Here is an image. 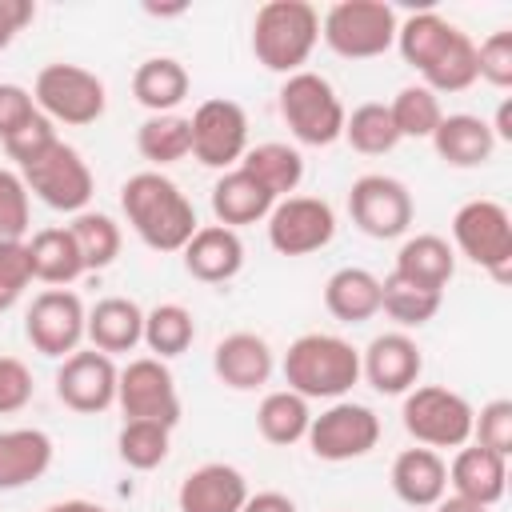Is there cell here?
Returning <instances> with one entry per match:
<instances>
[{
	"label": "cell",
	"instance_id": "1",
	"mask_svg": "<svg viewBox=\"0 0 512 512\" xmlns=\"http://www.w3.org/2000/svg\"><path fill=\"white\" fill-rule=\"evenodd\" d=\"M120 208H124V220L132 224V232L152 252H180L192 240V232L200 228L192 200L180 192L176 180H168L156 168L136 172V176L124 180Z\"/></svg>",
	"mask_w": 512,
	"mask_h": 512
},
{
	"label": "cell",
	"instance_id": "2",
	"mask_svg": "<svg viewBox=\"0 0 512 512\" xmlns=\"http://www.w3.org/2000/svg\"><path fill=\"white\" fill-rule=\"evenodd\" d=\"M284 384L304 400H344L360 384V352L332 332H304L280 360Z\"/></svg>",
	"mask_w": 512,
	"mask_h": 512
},
{
	"label": "cell",
	"instance_id": "3",
	"mask_svg": "<svg viewBox=\"0 0 512 512\" xmlns=\"http://www.w3.org/2000/svg\"><path fill=\"white\" fill-rule=\"evenodd\" d=\"M320 40V12L308 0H268L252 16V52L268 72H304Z\"/></svg>",
	"mask_w": 512,
	"mask_h": 512
},
{
	"label": "cell",
	"instance_id": "4",
	"mask_svg": "<svg viewBox=\"0 0 512 512\" xmlns=\"http://www.w3.org/2000/svg\"><path fill=\"white\" fill-rule=\"evenodd\" d=\"M280 116L288 132L308 148H328L344 136V104L328 76L320 72H292L280 84Z\"/></svg>",
	"mask_w": 512,
	"mask_h": 512
},
{
	"label": "cell",
	"instance_id": "5",
	"mask_svg": "<svg viewBox=\"0 0 512 512\" xmlns=\"http://www.w3.org/2000/svg\"><path fill=\"white\" fill-rule=\"evenodd\" d=\"M472 416L476 408L444 384H416L412 392H404V404H400L404 432L420 448H432V452L464 448L472 440Z\"/></svg>",
	"mask_w": 512,
	"mask_h": 512
},
{
	"label": "cell",
	"instance_id": "6",
	"mask_svg": "<svg viewBox=\"0 0 512 512\" xmlns=\"http://www.w3.org/2000/svg\"><path fill=\"white\" fill-rule=\"evenodd\" d=\"M396 12L384 0H336L320 16L324 44L344 60H372L396 44Z\"/></svg>",
	"mask_w": 512,
	"mask_h": 512
},
{
	"label": "cell",
	"instance_id": "7",
	"mask_svg": "<svg viewBox=\"0 0 512 512\" xmlns=\"http://www.w3.org/2000/svg\"><path fill=\"white\" fill-rule=\"evenodd\" d=\"M452 240L460 256H468L476 268H484L496 284H508L512 276V216L500 200H468L452 216Z\"/></svg>",
	"mask_w": 512,
	"mask_h": 512
},
{
	"label": "cell",
	"instance_id": "8",
	"mask_svg": "<svg viewBox=\"0 0 512 512\" xmlns=\"http://www.w3.org/2000/svg\"><path fill=\"white\" fill-rule=\"evenodd\" d=\"M32 100L40 108V116H48L52 124H68V128H84L92 120L104 116L108 92L104 80L80 64H44L32 80Z\"/></svg>",
	"mask_w": 512,
	"mask_h": 512
},
{
	"label": "cell",
	"instance_id": "9",
	"mask_svg": "<svg viewBox=\"0 0 512 512\" xmlns=\"http://www.w3.org/2000/svg\"><path fill=\"white\" fill-rule=\"evenodd\" d=\"M20 180H24L28 196H36L40 204H48L52 212H72V216L84 212L88 200H92V192H96V180H92L88 160L72 144H64V140H56L48 152H40L32 164H24L20 168Z\"/></svg>",
	"mask_w": 512,
	"mask_h": 512
},
{
	"label": "cell",
	"instance_id": "10",
	"mask_svg": "<svg viewBox=\"0 0 512 512\" xmlns=\"http://www.w3.org/2000/svg\"><path fill=\"white\" fill-rule=\"evenodd\" d=\"M304 440H308L316 460H328V464L360 460L380 444V416L368 404L332 400L320 416H312Z\"/></svg>",
	"mask_w": 512,
	"mask_h": 512
},
{
	"label": "cell",
	"instance_id": "11",
	"mask_svg": "<svg viewBox=\"0 0 512 512\" xmlns=\"http://www.w3.org/2000/svg\"><path fill=\"white\" fill-rule=\"evenodd\" d=\"M412 212H416L412 192L396 176L368 172V176L352 180V188H348V216L372 240H396V236H404L412 228Z\"/></svg>",
	"mask_w": 512,
	"mask_h": 512
},
{
	"label": "cell",
	"instance_id": "12",
	"mask_svg": "<svg viewBox=\"0 0 512 512\" xmlns=\"http://www.w3.org/2000/svg\"><path fill=\"white\" fill-rule=\"evenodd\" d=\"M88 308L72 288H44L24 312V336L40 356L64 360L84 344Z\"/></svg>",
	"mask_w": 512,
	"mask_h": 512
},
{
	"label": "cell",
	"instance_id": "13",
	"mask_svg": "<svg viewBox=\"0 0 512 512\" xmlns=\"http://www.w3.org/2000/svg\"><path fill=\"white\" fill-rule=\"evenodd\" d=\"M116 404L124 420H156L176 428L180 424V392L164 360L156 356H136L120 368L116 380Z\"/></svg>",
	"mask_w": 512,
	"mask_h": 512
},
{
	"label": "cell",
	"instance_id": "14",
	"mask_svg": "<svg viewBox=\"0 0 512 512\" xmlns=\"http://www.w3.org/2000/svg\"><path fill=\"white\" fill-rule=\"evenodd\" d=\"M188 124H192V156L204 168L228 172L248 152V112L228 96H212L196 104Z\"/></svg>",
	"mask_w": 512,
	"mask_h": 512
},
{
	"label": "cell",
	"instance_id": "15",
	"mask_svg": "<svg viewBox=\"0 0 512 512\" xmlns=\"http://www.w3.org/2000/svg\"><path fill=\"white\" fill-rule=\"evenodd\" d=\"M268 244L280 256H312L332 244L336 212L320 196H284L268 212Z\"/></svg>",
	"mask_w": 512,
	"mask_h": 512
},
{
	"label": "cell",
	"instance_id": "16",
	"mask_svg": "<svg viewBox=\"0 0 512 512\" xmlns=\"http://www.w3.org/2000/svg\"><path fill=\"white\" fill-rule=\"evenodd\" d=\"M116 380H120V368L112 356L96 348H76L56 368V396L64 408L80 416H96L116 404Z\"/></svg>",
	"mask_w": 512,
	"mask_h": 512
},
{
	"label": "cell",
	"instance_id": "17",
	"mask_svg": "<svg viewBox=\"0 0 512 512\" xmlns=\"http://www.w3.org/2000/svg\"><path fill=\"white\" fill-rule=\"evenodd\" d=\"M424 372V352L408 332H380L368 340L360 352V376L380 392V396H404L420 384Z\"/></svg>",
	"mask_w": 512,
	"mask_h": 512
},
{
	"label": "cell",
	"instance_id": "18",
	"mask_svg": "<svg viewBox=\"0 0 512 512\" xmlns=\"http://www.w3.org/2000/svg\"><path fill=\"white\" fill-rule=\"evenodd\" d=\"M212 372H216L220 384H228L236 392H256L276 372L272 344L264 336H256V332H228L212 348Z\"/></svg>",
	"mask_w": 512,
	"mask_h": 512
},
{
	"label": "cell",
	"instance_id": "19",
	"mask_svg": "<svg viewBox=\"0 0 512 512\" xmlns=\"http://www.w3.org/2000/svg\"><path fill=\"white\" fill-rule=\"evenodd\" d=\"M244 500H248V480L240 468H232L224 460H208V464L192 468L176 492L180 512H240Z\"/></svg>",
	"mask_w": 512,
	"mask_h": 512
},
{
	"label": "cell",
	"instance_id": "20",
	"mask_svg": "<svg viewBox=\"0 0 512 512\" xmlns=\"http://www.w3.org/2000/svg\"><path fill=\"white\" fill-rule=\"evenodd\" d=\"M180 252L188 276L200 284H228L244 268V240L224 224H200Z\"/></svg>",
	"mask_w": 512,
	"mask_h": 512
},
{
	"label": "cell",
	"instance_id": "21",
	"mask_svg": "<svg viewBox=\"0 0 512 512\" xmlns=\"http://www.w3.org/2000/svg\"><path fill=\"white\" fill-rule=\"evenodd\" d=\"M448 488H452V496L492 508L508 488V456H496L480 444L456 448V456L448 464Z\"/></svg>",
	"mask_w": 512,
	"mask_h": 512
},
{
	"label": "cell",
	"instance_id": "22",
	"mask_svg": "<svg viewBox=\"0 0 512 512\" xmlns=\"http://www.w3.org/2000/svg\"><path fill=\"white\" fill-rule=\"evenodd\" d=\"M84 340H92L96 352L104 356H120L132 352L136 344H144V308L128 296H104L88 308V324H84Z\"/></svg>",
	"mask_w": 512,
	"mask_h": 512
},
{
	"label": "cell",
	"instance_id": "23",
	"mask_svg": "<svg viewBox=\"0 0 512 512\" xmlns=\"http://www.w3.org/2000/svg\"><path fill=\"white\" fill-rule=\"evenodd\" d=\"M392 492L396 500H404L408 508H432L440 496H448V464L440 452L432 448H404L392 460Z\"/></svg>",
	"mask_w": 512,
	"mask_h": 512
},
{
	"label": "cell",
	"instance_id": "24",
	"mask_svg": "<svg viewBox=\"0 0 512 512\" xmlns=\"http://www.w3.org/2000/svg\"><path fill=\"white\" fill-rule=\"evenodd\" d=\"M56 444L44 428H0V492H16L52 468Z\"/></svg>",
	"mask_w": 512,
	"mask_h": 512
},
{
	"label": "cell",
	"instance_id": "25",
	"mask_svg": "<svg viewBox=\"0 0 512 512\" xmlns=\"http://www.w3.org/2000/svg\"><path fill=\"white\" fill-rule=\"evenodd\" d=\"M272 204H276V196L260 180H252L244 168H228L212 184V216H216V224H224L232 232L244 228V224L268 220Z\"/></svg>",
	"mask_w": 512,
	"mask_h": 512
},
{
	"label": "cell",
	"instance_id": "26",
	"mask_svg": "<svg viewBox=\"0 0 512 512\" xmlns=\"http://www.w3.org/2000/svg\"><path fill=\"white\" fill-rule=\"evenodd\" d=\"M432 148L452 168H480L492 160L496 136H492L488 120H480L472 112H448L432 132Z\"/></svg>",
	"mask_w": 512,
	"mask_h": 512
},
{
	"label": "cell",
	"instance_id": "27",
	"mask_svg": "<svg viewBox=\"0 0 512 512\" xmlns=\"http://www.w3.org/2000/svg\"><path fill=\"white\" fill-rule=\"evenodd\" d=\"M392 272L404 276V280H412V284H420V288L444 292L448 280L456 276V252H452V244H448L444 236H436V232H416V236H408V240L400 244Z\"/></svg>",
	"mask_w": 512,
	"mask_h": 512
},
{
	"label": "cell",
	"instance_id": "28",
	"mask_svg": "<svg viewBox=\"0 0 512 512\" xmlns=\"http://www.w3.org/2000/svg\"><path fill=\"white\" fill-rule=\"evenodd\" d=\"M324 308L340 320V324H364L380 312V276L368 268H336L324 280Z\"/></svg>",
	"mask_w": 512,
	"mask_h": 512
},
{
	"label": "cell",
	"instance_id": "29",
	"mask_svg": "<svg viewBox=\"0 0 512 512\" xmlns=\"http://www.w3.org/2000/svg\"><path fill=\"white\" fill-rule=\"evenodd\" d=\"M192 80L188 68L176 56H148L136 72H132V96L140 108H148L152 116L176 112V104H184Z\"/></svg>",
	"mask_w": 512,
	"mask_h": 512
},
{
	"label": "cell",
	"instance_id": "30",
	"mask_svg": "<svg viewBox=\"0 0 512 512\" xmlns=\"http://www.w3.org/2000/svg\"><path fill=\"white\" fill-rule=\"evenodd\" d=\"M28 256H32V276L40 284H52V288H68L72 280H80L88 272L84 268V256H80V248H76V240L68 232V224L32 232Z\"/></svg>",
	"mask_w": 512,
	"mask_h": 512
},
{
	"label": "cell",
	"instance_id": "31",
	"mask_svg": "<svg viewBox=\"0 0 512 512\" xmlns=\"http://www.w3.org/2000/svg\"><path fill=\"white\" fill-rule=\"evenodd\" d=\"M456 36H460V28L452 20H444L440 12H412L408 20L396 24V48H400L404 64H412L420 76L452 48Z\"/></svg>",
	"mask_w": 512,
	"mask_h": 512
},
{
	"label": "cell",
	"instance_id": "32",
	"mask_svg": "<svg viewBox=\"0 0 512 512\" xmlns=\"http://www.w3.org/2000/svg\"><path fill=\"white\" fill-rule=\"evenodd\" d=\"M236 168H244L252 180H260L276 200L292 196L304 180V156L292 144H280V140H264V144L248 148Z\"/></svg>",
	"mask_w": 512,
	"mask_h": 512
},
{
	"label": "cell",
	"instance_id": "33",
	"mask_svg": "<svg viewBox=\"0 0 512 512\" xmlns=\"http://www.w3.org/2000/svg\"><path fill=\"white\" fill-rule=\"evenodd\" d=\"M308 424H312V412H308V400L296 396L292 388H276L260 400L256 408V428L268 444L276 448H288V444H300L308 436Z\"/></svg>",
	"mask_w": 512,
	"mask_h": 512
},
{
	"label": "cell",
	"instance_id": "34",
	"mask_svg": "<svg viewBox=\"0 0 512 512\" xmlns=\"http://www.w3.org/2000/svg\"><path fill=\"white\" fill-rule=\"evenodd\" d=\"M136 152H140L148 164H156V168L192 156V124H188V116H176V112L148 116V120L136 128Z\"/></svg>",
	"mask_w": 512,
	"mask_h": 512
},
{
	"label": "cell",
	"instance_id": "35",
	"mask_svg": "<svg viewBox=\"0 0 512 512\" xmlns=\"http://www.w3.org/2000/svg\"><path fill=\"white\" fill-rule=\"evenodd\" d=\"M440 304H444V292L420 288V284H412L396 272H388L380 280V312H388L400 324V332L404 328H424L440 312Z\"/></svg>",
	"mask_w": 512,
	"mask_h": 512
},
{
	"label": "cell",
	"instance_id": "36",
	"mask_svg": "<svg viewBox=\"0 0 512 512\" xmlns=\"http://www.w3.org/2000/svg\"><path fill=\"white\" fill-rule=\"evenodd\" d=\"M196 340V320L184 304H156L144 312V344L156 360H172L180 352H188Z\"/></svg>",
	"mask_w": 512,
	"mask_h": 512
},
{
	"label": "cell",
	"instance_id": "37",
	"mask_svg": "<svg viewBox=\"0 0 512 512\" xmlns=\"http://www.w3.org/2000/svg\"><path fill=\"white\" fill-rule=\"evenodd\" d=\"M68 232H72V240H76V248L84 256V268L88 272H100V268H108L120 256L124 236H120V224L108 212H88L84 208V212L72 216Z\"/></svg>",
	"mask_w": 512,
	"mask_h": 512
},
{
	"label": "cell",
	"instance_id": "38",
	"mask_svg": "<svg viewBox=\"0 0 512 512\" xmlns=\"http://www.w3.org/2000/svg\"><path fill=\"white\" fill-rule=\"evenodd\" d=\"M388 112H392V124H396L400 140H432L436 124L444 120L440 96L428 92L424 84H404V88L392 96Z\"/></svg>",
	"mask_w": 512,
	"mask_h": 512
},
{
	"label": "cell",
	"instance_id": "39",
	"mask_svg": "<svg viewBox=\"0 0 512 512\" xmlns=\"http://www.w3.org/2000/svg\"><path fill=\"white\" fill-rule=\"evenodd\" d=\"M344 140H348L360 156H384V152H392V148L400 144V132H396V124H392L388 104L368 100V104L352 108V112L344 116Z\"/></svg>",
	"mask_w": 512,
	"mask_h": 512
},
{
	"label": "cell",
	"instance_id": "40",
	"mask_svg": "<svg viewBox=\"0 0 512 512\" xmlns=\"http://www.w3.org/2000/svg\"><path fill=\"white\" fill-rule=\"evenodd\" d=\"M168 448H172V428L168 424H156V420H124L120 436H116V452L128 468L136 472H152L168 460Z\"/></svg>",
	"mask_w": 512,
	"mask_h": 512
},
{
	"label": "cell",
	"instance_id": "41",
	"mask_svg": "<svg viewBox=\"0 0 512 512\" xmlns=\"http://www.w3.org/2000/svg\"><path fill=\"white\" fill-rule=\"evenodd\" d=\"M420 84L428 88V92H464V88H472L476 84V40L468 36V32H460L456 40H452V48L420 76Z\"/></svg>",
	"mask_w": 512,
	"mask_h": 512
},
{
	"label": "cell",
	"instance_id": "42",
	"mask_svg": "<svg viewBox=\"0 0 512 512\" xmlns=\"http://www.w3.org/2000/svg\"><path fill=\"white\" fill-rule=\"evenodd\" d=\"M32 280L36 276H32L28 240H0V312L16 308Z\"/></svg>",
	"mask_w": 512,
	"mask_h": 512
},
{
	"label": "cell",
	"instance_id": "43",
	"mask_svg": "<svg viewBox=\"0 0 512 512\" xmlns=\"http://www.w3.org/2000/svg\"><path fill=\"white\" fill-rule=\"evenodd\" d=\"M28 220H32V204L20 172L0 168V240H24L32 228Z\"/></svg>",
	"mask_w": 512,
	"mask_h": 512
},
{
	"label": "cell",
	"instance_id": "44",
	"mask_svg": "<svg viewBox=\"0 0 512 512\" xmlns=\"http://www.w3.org/2000/svg\"><path fill=\"white\" fill-rule=\"evenodd\" d=\"M472 444L508 456L512 452V400H488L476 416H472Z\"/></svg>",
	"mask_w": 512,
	"mask_h": 512
},
{
	"label": "cell",
	"instance_id": "45",
	"mask_svg": "<svg viewBox=\"0 0 512 512\" xmlns=\"http://www.w3.org/2000/svg\"><path fill=\"white\" fill-rule=\"evenodd\" d=\"M476 80L492 88H512V32L500 28L476 44Z\"/></svg>",
	"mask_w": 512,
	"mask_h": 512
},
{
	"label": "cell",
	"instance_id": "46",
	"mask_svg": "<svg viewBox=\"0 0 512 512\" xmlns=\"http://www.w3.org/2000/svg\"><path fill=\"white\" fill-rule=\"evenodd\" d=\"M40 116L32 92L24 84H12V80H0V144L8 136H16L24 124H32Z\"/></svg>",
	"mask_w": 512,
	"mask_h": 512
},
{
	"label": "cell",
	"instance_id": "47",
	"mask_svg": "<svg viewBox=\"0 0 512 512\" xmlns=\"http://www.w3.org/2000/svg\"><path fill=\"white\" fill-rule=\"evenodd\" d=\"M56 140H60V136H56V124H52L48 116H36L32 124H24L16 136L4 140V152L16 160V168H24V164H32L40 152H48Z\"/></svg>",
	"mask_w": 512,
	"mask_h": 512
},
{
	"label": "cell",
	"instance_id": "48",
	"mask_svg": "<svg viewBox=\"0 0 512 512\" xmlns=\"http://www.w3.org/2000/svg\"><path fill=\"white\" fill-rule=\"evenodd\" d=\"M32 392H36V384H32L28 364L16 356H0V416L20 412L32 400Z\"/></svg>",
	"mask_w": 512,
	"mask_h": 512
},
{
	"label": "cell",
	"instance_id": "49",
	"mask_svg": "<svg viewBox=\"0 0 512 512\" xmlns=\"http://www.w3.org/2000/svg\"><path fill=\"white\" fill-rule=\"evenodd\" d=\"M36 16L32 0H0V52L16 40V32H24Z\"/></svg>",
	"mask_w": 512,
	"mask_h": 512
},
{
	"label": "cell",
	"instance_id": "50",
	"mask_svg": "<svg viewBox=\"0 0 512 512\" xmlns=\"http://www.w3.org/2000/svg\"><path fill=\"white\" fill-rule=\"evenodd\" d=\"M240 512H296V500L292 496H284V492H248V500H244V508Z\"/></svg>",
	"mask_w": 512,
	"mask_h": 512
},
{
	"label": "cell",
	"instance_id": "51",
	"mask_svg": "<svg viewBox=\"0 0 512 512\" xmlns=\"http://www.w3.org/2000/svg\"><path fill=\"white\" fill-rule=\"evenodd\" d=\"M488 128H492L496 144H500V140H504V144L512 140V100H500V108H496V116H492Z\"/></svg>",
	"mask_w": 512,
	"mask_h": 512
},
{
	"label": "cell",
	"instance_id": "52",
	"mask_svg": "<svg viewBox=\"0 0 512 512\" xmlns=\"http://www.w3.org/2000/svg\"><path fill=\"white\" fill-rule=\"evenodd\" d=\"M432 512H488L484 504H472V500H464V496H440L436 504H432Z\"/></svg>",
	"mask_w": 512,
	"mask_h": 512
},
{
	"label": "cell",
	"instance_id": "53",
	"mask_svg": "<svg viewBox=\"0 0 512 512\" xmlns=\"http://www.w3.org/2000/svg\"><path fill=\"white\" fill-rule=\"evenodd\" d=\"M40 512H108V508L96 504V500H60V504H48Z\"/></svg>",
	"mask_w": 512,
	"mask_h": 512
}]
</instances>
